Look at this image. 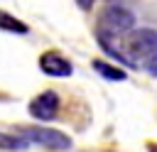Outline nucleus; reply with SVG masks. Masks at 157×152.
I'll return each instance as SVG.
<instances>
[{
	"label": "nucleus",
	"instance_id": "nucleus-1",
	"mask_svg": "<svg viewBox=\"0 0 157 152\" xmlns=\"http://www.w3.org/2000/svg\"><path fill=\"white\" fill-rule=\"evenodd\" d=\"M135 29V15L123 5H108L98 17V39H115Z\"/></svg>",
	"mask_w": 157,
	"mask_h": 152
},
{
	"label": "nucleus",
	"instance_id": "nucleus-2",
	"mask_svg": "<svg viewBox=\"0 0 157 152\" xmlns=\"http://www.w3.org/2000/svg\"><path fill=\"white\" fill-rule=\"evenodd\" d=\"M120 51L125 54V59H128L132 66H135L137 61H142V59L150 61V59L157 54V32L150 29V27H135L132 32L125 34Z\"/></svg>",
	"mask_w": 157,
	"mask_h": 152
},
{
	"label": "nucleus",
	"instance_id": "nucleus-3",
	"mask_svg": "<svg viewBox=\"0 0 157 152\" xmlns=\"http://www.w3.org/2000/svg\"><path fill=\"white\" fill-rule=\"evenodd\" d=\"M20 137H25L27 142L42 145L47 150H69L71 147V137L64 135L61 130L54 127H42V125H29V127H17Z\"/></svg>",
	"mask_w": 157,
	"mask_h": 152
},
{
	"label": "nucleus",
	"instance_id": "nucleus-4",
	"mask_svg": "<svg viewBox=\"0 0 157 152\" xmlns=\"http://www.w3.org/2000/svg\"><path fill=\"white\" fill-rule=\"evenodd\" d=\"M59 113V96L54 91H44L29 101V115L37 120H54Z\"/></svg>",
	"mask_w": 157,
	"mask_h": 152
},
{
	"label": "nucleus",
	"instance_id": "nucleus-5",
	"mask_svg": "<svg viewBox=\"0 0 157 152\" xmlns=\"http://www.w3.org/2000/svg\"><path fill=\"white\" fill-rule=\"evenodd\" d=\"M39 69H42L47 76H54V78H66V76H71V71H74L71 61H69L64 54H59V51H47V54H42V56H39Z\"/></svg>",
	"mask_w": 157,
	"mask_h": 152
},
{
	"label": "nucleus",
	"instance_id": "nucleus-6",
	"mask_svg": "<svg viewBox=\"0 0 157 152\" xmlns=\"http://www.w3.org/2000/svg\"><path fill=\"white\" fill-rule=\"evenodd\" d=\"M93 69H96V74H101L108 81H125L128 78V74L123 69H118V66H113L110 61H103V59H93Z\"/></svg>",
	"mask_w": 157,
	"mask_h": 152
},
{
	"label": "nucleus",
	"instance_id": "nucleus-7",
	"mask_svg": "<svg viewBox=\"0 0 157 152\" xmlns=\"http://www.w3.org/2000/svg\"><path fill=\"white\" fill-rule=\"evenodd\" d=\"M0 27H2V32H15V34H27V32H29V27H27L25 22L15 20V17L7 15V12H2V17H0Z\"/></svg>",
	"mask_w": 157,
	"mask_h": 152
},
{
	"label": "nucleus",
	"instance_id": "nucleus-8",
	"mask_svg": "<svg viewBox=\"0 0 157 152\" xmlns=\"http://www.w3.org/2000/svg\"><path fill=\"white\" fill-rule=\"evenodd\" d=\"M0 145H2V150H25V147H27V140H25V137H22V140H17V137H12V135H5V132H2Z\"/></svg>",
	"mask_w": 157,
	"mask_h": 152
},
{
	"label": "nucleus",
	"instance_id": "nucleus-9",
	"mask_svg": "<svg viewBox=\"0 0 157 152\" xmlns=\"http://www.w3.org/2000/svg\"><path fill=\"white\" fill-rule=\"evenodd\" d=\"M145 66H147V71H150V74H152V76L157 78V54H155V56H152V59H150V61H147Z\"/></svg>",
	"mask_w": 157,
	"mask_h": 152
},
{
	"label": "nucleus",
	"instance_id": "nucleus-10",
	"mask_svg": "<svg viewBox=\"0 0 157 152\" xmlns=\"http://www.w3.org/2000/svg\"><path fill=\"white\" fill-rule=\"evenodd\" d=\"M76 5H78L81 10H91V7H93V0H76Z\"/></svg>",
	"mask_w": 157,
	"mask_h": 152
},
{
	"label": "nucleus",
	"instance_id": "nucleus-11",
	"mask_svg": "<svg viewBox=\"0 0 157 152\" xmlns=\"http://www.w3.org/2000/svg\"><path fill=\"white\" fill-rule=\"evenodd\" d=\"M147 152H157V145L152 142V145H147Z\"/></svg>",
	"mask_w": 157,
	"mask_h": 152
}]
</instances>
